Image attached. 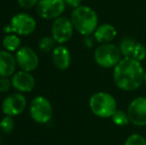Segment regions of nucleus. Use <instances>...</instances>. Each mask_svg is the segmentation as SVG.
Wrapping results in <instances>:
<instances>
[{
    "mask_svg": "<svg viewBox=\"0 0 146 145\" xmlns=\"http://www.w3.org/2000/svg\"><path fill=\"white\" fill-rule=\"evenodd\" d=\"M121 56L122 54L119 50V47L110 43L100 44L94 53L96 63L104 69L114 68L122 59Z\"/></svg>",
    "mask_w": 146,
    "mask_h": 145,
    "instance_id": "nucleus-4",
    "label": "nucleus"
},
{
    "mask_svg": "<svg viewBox=\"0 0 146 145\" xmlns=\"http://www.w3.org/2000/svg\"><path fill=\"white\" fill-rule=\"evenodd\" d=\"M124 145H146V139L140 134L134 133L126 138Z\"/></svg>",
    "mask_w": 146,
    "mask_h": 145,
    "instance_id": "nucleus-21",
    "label": "nucleus"
},
{
    "mask_svg": "<svg viewBox=\"0 0 146 145\" xmlns=\"http://www.w3.org/2000/svg\"><path fill=\"white\" fill-rule=\"evenodd\" d=\"M16 62L22 71L32 72L39 65V58L33 49L29 47H21L16 53Z\"/></svg>",
    "mask_w": 146,
    "mask_h": 145,
    "instance_id": "nucleus-11",
    "label": "nucleus"
},
{
    "mask_svg": "<svg viewBox=\"0 0 146 145\" xmlns=\"http://www.w3.org/2000/svg\"><path fill=\"white\" fill-rule=\"evenodd\" d=\"M137 42L133 40L132 38L129 37H125L121 40L120 45H119V50H120L121 54L123 57H131L132 53L134 51V48L136 46Z\"/></svg>",
    "mask_w": 146,
    "mask_h": 145,
    "instance_id": "nucleus-17",
    "label": "nucleus"
},
{
    "mask_svg": "<svg viewBox=\"0 0 146 145\" xmlns=\"http://www.w3.org/2000/svg\"><path fill=\"white\" fill-rule=\"evenodd\" d=\"M2 45L8 52H14V51H18L20 49L21 41H20L19 37L15 34H8L4 37Z\"/></svg>",
    "mask_w": 146,
    "mask_h": 145,
    "instance_id": "nucleus-16",
    "label": "nucleus"
},
{
    "mask_svg": "<svg viewBox=\"0 0 146 145\" xmlns=\"http://www.w3.org/2000/svg\"><path fill=\"white\" fill-rule=\"evenodd\" d=\"M12 33L17 35L27 36L32 34L36 29V20L26 13H18L12 17L10 21Z\"/></svg>",
    "mask_w": 146,
    "mask_h": 145,
    "instance_id": "nucleus-7",
    "label": "nucleus"
},
{
    "mask_svg": "<svg viewBox=\"0 0 146 145\" xmlns=\"http://www.w3.org/2000/svg\"><path fill=\"white\" fill-rule=\"evenodd\" d=\"M13 116L5 115L0 121V129L4 133H10L14 128V120Z\"/></svg>",
    "mask_w": 146,
    "mask_h": 145,
    "instance_id": "nucleus-20",
    "label": "nucleus"
},
{
    "mask_svg": "<svg viewBox=\"0 0 146 145\" xmlns=\"http://www.w3.org/2000/svg\"><path fill=\"white\" fill-rule=\"evenodd\" d=\"M65 0H39L36 5V13L43 19H57L66 9Z\"/></svg>",
    "mask_w": 146,
    "mask_h": 145,
    "instance_id": "nucleus-6",
    "label": "nucleus"
},
{
    "mask_svg": "<svg viewBox=\"0 0 146 145\" xmlns=\"http://www.w3.org/2000/svg\"><path fill=\"white\" fill-rule=\"evenodd\" d=\"M16 58L8 51H0V77H10L15 72Z\"/></svg>",
    "mask_w": 146,
    "mask_h": 145,
    "instance_id": "nucleus-14",
    "label": "nucleus"
},
{
    "mask_svg": "<svg viewBox=\"0 0 146 145\" xmlns=\"http://www.w3.org/2000/svg\"><path fill=\"white\" fill-rule=\"evenodd\" d=\"M17 2L22 8L29 9L31 7L36 6L37 3L39 2V0H17Z\"/></svg>",
    "mask_w": 146,
    "mask_h": 145,
    "instance_id": "nucleus-24",
    "label": "nucleus"
},
{
    "mask_svg": "<svg viewBox=\"0 0 146 145\" xmlns=\"http://www.w3.org/2000/svg\"><path fill=\"white\" fill-rule=\"evenodd\" d=\"M55 39L53 37H43L39 42V48L42 52L49 53L55 49Z\"/></svg>",
    "mask_w": 146,
    "mask_h": 145,
    "instance_id": "nucleus-19",
    "label": "nucleus"
},
{
    "mask_svg": "<svg viewBox=\"0 0 146 145\" xmlns=\"http://www.w3.org/2000/svg\"><path fill=\"white\" fill-rule=\"evenodd\" d=\"M90 109L96 116L110 118L117 110V103L113 95L106 91H98L90 99Z\"/></svg>",
    "mask_w": 146,
    "mask_h": 145,
    "instance_id": "nucleus-3",
    "label": "nucleus"
},
{
    "mask_svg": "<svg viewBox=\"0 0 146 145\" xmlns=\"http://www.w3.org/2000/svg\"><path fill=\"white\" fill-rule=\"evenodd\" d=\"M70 19L76 31L85 36L92 34L98 26V17L96 12L86 5L74 8Z\"/></svg>",
    "mask_w": 146,
    "mask_h": 145,
    "instance_id": "nucleus-2",
    "label": "nucleus"
},
{
    "mask_svg": "<svg viewBox=\"0 0 146 145\" xmlns=\"http://www.w3.org/2000/svg\"><path fill=\"white\" fill-rule=\"evenodd\" d=\"M12 87L19 93H29L35 87V79L30 72H21L16 73L12 77L11 79Z\"/></svg>",
    "mask_w": 146,
    "mask_h": 145,
    "instance_id": "nucleus-12",
    "label": "nucleus"
},
{
    "mask_svg": "<svg viewBox=\"0 0 146 145\" xmlns=\"http://www.w3.org/2000/svg\"><path fill=\"white\" fill-rule=\"evenodd\" d=\"M30 115L38 123H47L53 116V107L48 99L39 95L30 103Z\"/></svg>",
    "mask_w": 146,
    "mask_h": 145,
    "instance_id": "nucleus-5",
    "label": "nucleus"
},
{
    "mask_svg": "<svg viewBox=\"0 0 146 145\" xmlns=\"http://www.w3.org/2000/svg\"><path fill=\"white\" fill-rule=\"evenodd\" d=\"M117 31L113 25L111 24H102L98 26L96 31L94 32V38L100 44L110 43L116 37Z\"/></svg>",
    "mask_w": 146,
    "mask_h": 145,
    "instance_id": "nucleus-15",
    "label": "nucleus"
},
{
    "mask_svg": "<svg viewBox=\"0 0 146 145\" xmlns=\"http://www.w3.org/2000/svg\"><path fill=\"white\" fill-rule=\"evenodd\" d=\"M82 1H83V0H65L66 4L73 8H77V7H79V6H81Z\"/></svg>",
    "mask_w": 146,
    "mask_h": 145,
    "instance_id": "nucleus-25",
    "label": "nucleus"
},
{
    "mask_svg": "<svg viewBox=\"0 0 146 145\" xmlns=\"http://www.w3.org/2000/svg\"><path fill=\"white\" fill-rule=\"evenodd\" d=\"M52 61L58 70L65 71L71 65V53L67 47L60 45L52 51Z\"/></svg>",
    "mask_w": 146,
    "mask_h": 145,
    "instance_id": "nucleus-13",
    "label": "nucleus"
},
{
    "mask_svg": "<svg viewBox=\"0 0 146 145\" xmlns=\"http://www.w3.org/2000/svg\"><path fill=\"white\" fill-rule=\"evenodd\" d=\"M12 83L6 77H0V93H6L10 89Z\"/></svg>",
    "mask_w": 146,
    "mask_h": 145,
    "instance_id": "nucleus-23",
    "label": "nucleus"
},
{
    "mask_svg": "<svg viewBox=\"0 0 146 145\" xmlns=\"http://www.w3.org/2000/svg\"><path fill=\"white\" fill-rule=\"evenodd\" d=\"M27 105L26 99L21 93H11L2 101V111L5 115L17 116L24 111Z\"/></svg>",
    "mask_w": 146,
    "mask_h": 145,
    "instance_id": "nucleus-10",
    "label": "nucleus"
},
{
    "mask_svg": "<svg viewBox=\"0 0 146 145\" xmlns=\"http://www.w3.org/2000/svg\"><path fill=\"white\" fill-rule=\"evenodd\" d=\"M144 75L141 62L131 57H123L113 69V81L121 91H132L142 85Z\"/></svg>",
    "mask_w": 146,
    "mask_h": 145,
    "instance_id": "nucleus-1",
    "label": "nucleus"
},
{
    "mask_svg": "<svg viewBox=\"0 0 146 145\" xmlns=\"http://www.w3.org/2000/svg\"><path fill=\"white\" fill-rule=\"evenodd\" d=\"M129 121L136 126L146 125V97H138L134 99L127 107Z\"/></svg>",
    "mask_w": 146,
    "mask_h": 145,
    "instance_id": "nucleus-9",
    "label": "nucleus"
},
{
    "mask_svg": "<svg viewBox=\"0 0 146 145\" xmlns=\"http://www.w3.org/2000/svg\"><path fill=\"white\" fill-rule=\"evenodd\" d=\"M145 57H146V48L143 46L142 44H141V43L137 42L136 46H135V48H134V51H133V53H132L131 58H133V59H135V60L141 62V61L144 60Z\"/></svg>",
    "mask_w": 146,
    "mask_h": 145,
    "instance_id": "nucleus-22",
    "label": "nucleus"
},
{
    "mask_svg": "<svg viewBox=\"0 0 146 145\" xmlns=\"http://www.w3.org/2000/svg\"><path fill=\"white\" fill-rule=\"evenodd\" d=\"M74 26L71 19L64 16H60L55 19L52 25V37L57 43L64 44L70 41L74 34Z\"/></svg>",
    "mask_w": 146,
    "mask_h": 145,
    "instance_id": "nucleus-8",
    "label": "nucleus"
},
{
    "mask_svg": "<svg viewBox=\"0 0 146 145\" xmlns=\"http://www.w3.org/2000/svg\"><path fill=\"white\" fill-rule=\"evenodd\" d=\"M144 83H146V71H145V75H144Z\"/></svg>",
    "mask_w": 146,
    "mask_h": 145,
    "instance_id": "nucleus-26",
    "label": "nucleus"
},
{
    "mask_svg": "<svg viewBox=\"0 0 146 145\" xmlns=\"http://www.w3.org/2000/svg\"><path fill=\"white\" fill-rule=\"evenodd\" d=\"M111 119L113 123L117 126H125L129 123V117L127 112L123 111V110H116L111 116Z\"/></svg>",
    "mask_w": 146,
    "mask_h": 145,
    "instance_id": "nucleus-18",
    "label": "nucleus"
}]
</instances>
